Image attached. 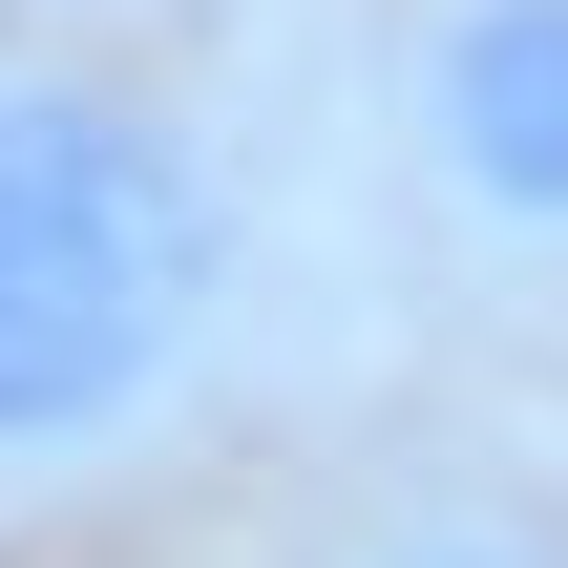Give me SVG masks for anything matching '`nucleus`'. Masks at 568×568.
<instances>
[{"label":"nucleus","mask_w":568,"mask_h":568,"mask_svg":"<svg viewBox=\"0 0 568 568\" xmlns=\"http://www.w3.org/2000/svg\"><path fill=\"white\" fill-rule=\"evenodd\" d=\"M400 169L464 253L568 274V0H400Z\"/></svg>","instance_id":"obj_2"},{"label":"nucleus","mask_w":568,"mask_h":568,"mask_svg":"<svg viewBox=\"0 0 568 568\" xmlns=\"http://www.w3.org/2000/svg\"><path fill=\"white\" fill-rule=\"evenodd\" d=\"M337 568H568V527H548V506H464V485H422V506H379Z\"/></svg>","instance_id":"obj_3"},{"label":"nucleus","mask_w":568,"mask_h":568,"mask_svg":"<svg viewBox=\"0 0 568 568\" xmlns=\"http://www.w3.org/2000/svg\"><path fill=\"white\" fill-rule=\"evenodd\" d=\"M232 358V190L211 148L105 84L0 42V506L148 464Z\"/></svg>","instance_id":"obj_1"}]
</instances>
